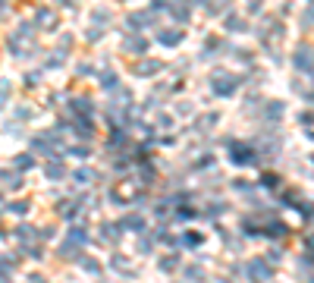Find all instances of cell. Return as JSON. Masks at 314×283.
I'll return each mask as SVG.
<instances>
[{"label":"cell","instance_id":"277c9868","mask_svg":"<svg viewBox=\"0 0 314 283\" xmlns=\"http://www.w3.org/2000/svg\"><path fill=\"white\" fill-rule=\"evenodd\" d=\"M48 176H63V167H48Z\"/></svg>","mask_w":314,"mask_h":283},{"label":"cell","instance_id":"6da1fadb","mask_svg":"<svg viewBox=\"0 0 314 283\" xmlns=\"http://www.w3.org/2000/svg\"><path fill=\"white\" fill-rule=\"evenodd\" d=\"M248 274H251V277H258V280H264L267 274H270V267H267V264H261V261H254V264L248 267Z\"/></svg>","mask_w":314,"mask_h":283},{"label":"cell","instance_id":"3957f363","mask_svg":"<svg viewBox=\"0 0 314 283\" xmlns=\"http://www.w3.org/2000/svg\"><path fill=\"white\" fill-rule=\"evenodd\" d=\"M16 167H26L29 170L32 167V158H16Z\"/></svg>","mask_w":314,"mask_h":283},{"label":"cell","instance_id":"7a4b0ae2","mask_svg":"<svg viewBox=\"0 0 314 283\" xmlns=\"http://www.w3.org/2000/svg\"><path fill=\"white\" fill-rule=\"evenodd\" d=\"M179 38H182L179 32H164V38H160V41H164V44H176Z\"/></svg>","mask_w":314,"mask_h":283}]
</instances>
